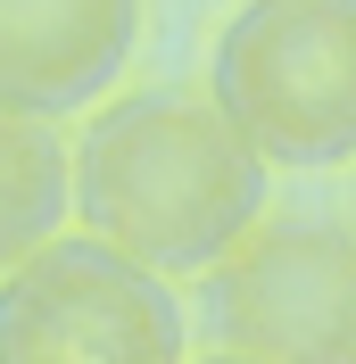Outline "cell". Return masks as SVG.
I'll list each match as a JSON object with an SVG mask.
<instances>
[{
  "instance_id": "1",
  "label": "cell",
  "mask_w": 356,
  "mask_h": 364,
  "mask_svg": "<svg viewBox=\"0 0 356 364\" xmlns=\"http://www.w3.org/2000/svg\"><path fill=\"white\" fill-rule=\"evenodd\" d=\"M273 166L232 133L207 91H133L75 141V215L133 265L216 273L273 215Z\"/></svg>"
},
{
  "instance_id": "2",
  "label": "cell",
  "mask_w": 356,
  "mask_h": 364,
  "mask_svg": "<svg viewBox=\"0 0 356 364\" xmlns=\"http://www.w3.org/2000/svg\"><path fill=\"white\" fill-rule=\"evenodd\" d=\"M207 100L266 166H356V0H241Z\"/></svg>"
},
{
  "instance_id": "3",
  "label": "cell",
  "mask_w": 356,
  "mask_h": 364,
  "mask_svg": "<svg viewBox=\"0 0 356 364\" xmlns=\"http://www.w3.org/2000/svg\"><path fill=\"white\" fill-rule=\"evenodd\" d=\"M199 331L241 364H356V224L266 215L199 273Z\"/></svg>"
},
{
  "instance_id": "4",
  "label": "cell",
  "mask_w": 356,
  "mask_h": 364,
  "mask_svg": "<svg viewBox=\"0 0 356 364\" xmlns=\"http://www.w3.org/2000/svg\"><path fill=\"white\" fill-rule=\"evenodd\" d=\"M0 364H191V315L166 273L58 232L0 282Z\"/></svg>"
},
{
  "instance_id": "5",
  "label": "cell",
  "mask_w": 356,
  "mask_h": 364,
  "mask_svg": "<svg viewBox=\"0 0 356 364\" xmlns=\"http://www.w3.org/2000/svg\"><path fill=\"white\" fill-rule=\"evenodd\" d=\"M141 50V0H0V108L75 116Z\"/></svg>"
},
{
  "instance_id": "6",
  "label": "cell",
  "mask_w": 356,
  "mask_h": 364,
  "mask_svg": "<svg viewBox=\"0 0 356 364\" xmlns=\"http://www.w3.org/2000/svg\"><path fill=\"white\" fill-rule=\"evenodd\" d=\"M75 215V141L50 116L0 108V282L42 257Z\"/></svg>"
},
{
  "instance_id": "7",
  "label": "cell",
  "mask_w": 356,
  "mask_h": 364,
  "mask_svg": "<svg viewBox=\"0 0 356 364\" xmlns=\"http://www.w3.org/2000/svg\"><path fill=\"white\" fill-rule=\"evenodd\" d=\"M191 364H241V356H216V348H207V356H191Z\"/></svg>"
},
{
  "instance_id": "8",
  "label": "cell",
  "mask_w": 356,
  "mask_h": 364,
  "mask_svg": "<svg viewBox=\"0 0 356 364\" xmlns=\"http://www.w3.org/2000/svg\"><path fill=\"white\" fill-rule=\"evenodd\" d=\"M348 224H356V182H348Z\"/></svg>"
}]
</instances>
